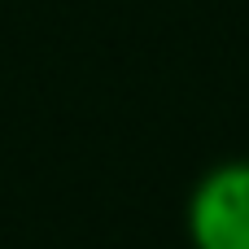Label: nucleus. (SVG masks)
Wrapping results in <instances>:
<instances>
[{
    "label": "nucleus",
    "instance_id": "f257e3e1",
    "mask_svg": "<svg viewBox=\"0 0 249 249\" xmlns=\"http://www.w3.org/2000/svg\"><path fill=\"white\" fill-rule=\"evenodd\" d=\"M193 249H249V162L210 166L188 197Z\"/></svg>",
    "mask_w": 249,
    "mask_h": 249
}]
</instances>
